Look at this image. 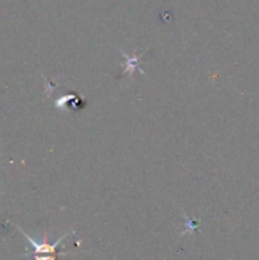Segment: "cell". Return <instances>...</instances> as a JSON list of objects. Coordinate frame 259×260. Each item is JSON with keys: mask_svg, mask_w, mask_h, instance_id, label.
<instances>
[{"mask_svg": "<svg viewBox=\"0 0 259 260\" xmlns=\"http://www.w3.org/2000/svg\"><path fill=\"white\" fill-rule=\"evenodd\" d=\"M73 99H76L75 95H65L60 99H56L55 101V107L56 108L65 109V104L68 103L69 101H73Z\"/></svg>", "mask_w": 259, "mask_h": 260, "instance_id": "obj_2", "label": "cell"}, {"mask_svg": "<svg viewBox=\"0 0 259 260\" xmlns=\"http://www.w3.org/2000/svg\"><path fill=\"white\" fill-rule=\"evenodd\" d=\"M118 50H119V52L123 55V57L126 58V62H124V70L122 71L121 75H124V74L130 73V75L134 76V73L136 70H139L142 75H145V71L140 69V62H141V57L144 56V53L146 52V51H144V52H142L140 56H137L136 53H132L131 56H128L126 52H123L121 48H118Z\"/></svg>", "mask_w": 259, "mask_h": 260, "instance_id": "obj_1", "label": "cell"}, {"mask_svg": "<svg viewBox=\"0 0 259 260\" xmlns=\"http://www.w3.org/2000/svg\"><path fill=\"white\" fill-rule=\"evenodd\" d=\"M56 254H35L36 260H55Z\"/></svg>", "mask_w": 259, "mask_h": 260, "instance_id": "obj_3", "label": "cell"}]
</instances>
